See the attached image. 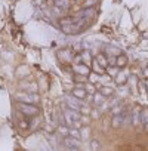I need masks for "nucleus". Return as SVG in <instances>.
Wrapping results in <instances>:
<instances>
[{"label": "nucleus", "instance_id": "f257e3e1", "mask_svg": "<svg viewBox=\"0 0 148 151\" xmlns=\"http://www.w3.org/2000/svg\"><path fill=\"white\" fill-rule=\"evenodd\" d=\"M93 15V11L91 9H86L85 12H82L79 17H74V18H65V19H61L59 25H61V30L65 33V34H79L82 33L88 24H89V19Z\"/></svg>", "mask_w": 148, "mask_h": 151}, {"label": "nucleus", "instance_id": "f03ea898", "mask_svg": "<svg viewBox=\"0 0 148 151\" xmlns=\"http://www.w3.org/2000/svg\"><path fill=\"white\" fill-rule=\"evenodd\" d=\"M18 108H19V111H21L22 114L30 116V117H34V116L39 114V108H37L36 105H33V104H28V102H21V104L18 105Z\"/></svg>", "mask_w": 148, "mask_h": 151}, {"label": "nucleus", "instance_id": "7ed1b4c3", "mask_svg": "<svg viewBox=\"0 0 148 151\" xmlns=\"http://www.w3.org/2000/svg\"><path fill=\"white\" fill-rule=\"evenodd\" d=\"M64 117H65V122H67V124H70V126H74V123H76L79 119H80V111H77V110H65V114H64Z\"/></svg>", "mask_w": 148, "mask_h": 151}, {"label": "nucleus", "instance_id": "20e7f679", "mask_svg": "<svg viewBox=\"0 0 148 151\" xmlns=\"http://www.w3.org/2000/svg\"><path fill=\"white\" fill-rule=\"evenodd\" d=\"M64 145H65L67 148H70V150H77V148H80V141H79L77 138H74V136L65 138V139H64Z\"/></svg>", "mask_w": 148, "mask_h": 151}, {"label": "nucleus", "instance_id": "39448f33", "mask_svg": "<svg viewBox=\"0 0 148 151\" xmlns=\"http://www.w3.org/2000/svg\"><path fill=\"white\" fill-rule=\"evenodd\" d=\"M126 123V113H121V114H114L113 120H111V124L113 127H120Z\"/></svg>", "mask_w": 148, "mask_h": 151}, {"label": "nucleus", "instance_id": "423d86ee", "mask_svg": "<svg viewBox=\"0 0 148 151\" xmlns=\"http://www.w3.org/2000/svg\"><path fill=\"white\" fill-rule=\"evenodd\" d=\"M74 71H76L77 74H80V76H83V77H86V76H89V73H91V67L86 65V64H82V65L74 67Z\"/></svg>", "mask_w": 148, "mask_h": 151}, {"label": "nucleus", "instance_id": "0eeeda50", "mask_svg": "<svg viewBox=\"0 0 148 151\" xmlns=\"http://www.w3.org/2000/svg\"><path fill=\"white\" fill-rule=\"evenodd\" d=\"M86 95H88V92H86L85 88H76V89H73V96L77 98V99H85Z\"/></svg>", "mask_w": 148, "mask_h": 151}, {"label": "nucleus", "instance_id": "6e6552de", "mask_svg": "<svg viewBox=\"0 0 148 151\" xmlns=\"http://www.w3.org/2000/svg\"><path fill=\"white\" fill-rule=\"evenodd\" d=\"M139 123H141V110L139 108H133V111H132V124L138 126Z\"/></svg>", "mask_w": 148, "mask_h": 151}, {"label": "nucleus", "instance_id": "1a4fd4ad", "mask_svg": "<svg viewBox=\"0 0 148 151\" xmlns=\"http://www.w3.org/2000/svg\"><path fill=\"white\" fill-rule=\"evenodd\" d=\"M18 99H21L22 102H28V104H33L34 101H37V96H31V95H27V93H19L18 95Z\"/></svg>", "mask_w": 148, "mask_h": 151}, {"label": "nucleus", "instance_id": "9d476101", "mask_svg": "<svg viewBox=\"0 0 148 151\" xmlns=\"http://www.w3.org/2000/svg\"><path fill=\"white\" fill-rule=\"evenodd\" d=\"M55 8L61 11H67L70 8V0H55Z\"/></svg>", "mask_w": 148, "mask_h": 151}, {"label": "nucleus", "instance_id": "9b49d317", "mask_svg": "<svg viewBox=\"0 0 148 151\" xmlns=\"http://www.w3.org/2000/svg\"><path fill=\"white\" fill-rule=\"evenodd\" d=\"M127 82V76L124 74V71H119L116 74V83L117 85H124Z\"/></svg>", "mask_w": 148, "mask_h": 151}, {"label": "nucleus", "instance_id": "f8f14e48", "mask_svg": "<svg viewBox=\"0 0 148 151\" xmlns=\"http://www.w3.org/2000/svg\"><path fill=\"white\" fill-rule=\"evenodd\" d=\"M67 104H68V107L70 108H73V110H77V111H80L82 108H80V104H79V99L76 98V99H73V98H68L67 99Z\"/></svg>", "mask_w": 148, "mask_h": 151}, {"label": "nucleus", "instance_id": "ddd939ff", "mask_svg": "<svg viewBox=\"0 0 148 151\" xmlns=\"http://www.w3.org/2000/svg\"><path fill=\"white\" fill-rule=\"evenodd\" d=\"M126 64H127V56H126V55H123V53L117 55V59H116V65H117L119 68H121V67H124Z\"/></svg>", "mask_w": 148, "mask_h": 151}, {"label": "nucleus", "instance_id": "4468645a", "mask_svg": "<svg viewBox=\"0 0 148 151\" xmlns=\"http://www.w3.org/2000/svg\"><path fill=\"white\" fill-rule=\"evenodd\" d=\"M80 58H82L83 64H86V65H89V67H91V64H92V56H91V53H89L88 50H85V52L80 55Z\"/></svg>", "mask_w": 148, "mask_h": 151}, {"label": "nucleus", "instance_id": "2eb2a0df", "mask_svg": "<svg viewBox=\"0 0 148 151\" xmlns=\"http://www.w3.org/2000/svg\"><path fill=\"white\" fill-rule=\"evenodd\" d=\"M99 92L107 98V96H111V95L114 93V89H113V88H110V86H104V88H101V91H99Z\"/></svg>", "mask_w": 148, "mask_h": 151}, {"label": "nucleus", "instance_id": "dca6fc26", "mask_svg": "<svg viewBox=\"0 0 148 151\" xmlns=\"http://www.w3.org/2000/svg\"><path fill=\"white\" fill-rule=\"evenodd\" d=\"M141 123L142 124H147L148 123V108H144L141 111Z\"/></svg>", "mask_w": 148, "mask_h": 151}, {"label": "nucleus", "instance_id": "f3484780", "mask_svg": "<svg viewBox=\"0 0 148 151\" xmlns=\"http://www.w3.org/2000/svg\"><path fill=\"white\" fill-rule=\"evenodd\" d=\"M105 52H107L108 55H111V56H113V53H114L116 56L121 53V52H120V49H116V47H111V46H107V47H105Z\"/></svg>", "mask_w": 148, "mask_h": 151}, {"label": "nucleus", "instance_id": "a211bd4d", "mask_svg": "<svg viewBox=\"0 0 148 151\" xmlns=\"http://www.w3.org/2000/svg\"><path fill=\"white\" fill-rule=\"evenodd\" d=\"M96 61H98V64H99V65H102L104 68L108 65V59H107L104 55H98V56H96Z\"/></svg>", "mask_w": 148, "mask_h": 151}, {"label": "nucleus", "instance_id": "6ab92c4d", "mask_svg": "<svg viewBox=\"0 0 148 151\" xmlns=\"http://www.w3.org/2000/svg\"><path fill=\"white\" fill-rule=\"evenodd\" d=\"M104 70H105V68H104L102 65H99V64H98V61L95 59V61H93V71H95L96 74H102V73H104Z\"/></svg>", "mask_w": 148, "mask_h": 151}, {"label": "nucleus", "instance_id": "aec40b11", "mask_svg": "<svg viewBox=\"0 0 148 151\" xmlns=\"http://www.w3.org/2000/svg\"><path fill=\"white\" fill-rule=\"evenodd\" d=\"M104 98H105V96L99 92V93H96V95H95L93 101H95V104H98V105H99V104H102V102H104Z\"/></svg>", "mask_w": 148, "mask_h": 151}, {"label": "nucleus", "instance_id": "412c9836", "mask_svg": "<svg viewBox=\"0 0 148 151\" xmlns=\"http://www.w3.org/2000/svg\"><path fill=\"white\" fill-rule=\"evenodd\" d=\"M70 135L74 136V138H77V139L80 138V132H79L77 129H71V130H70Z\"/></svg>", "mask_w": 148, "mask_h": 151}, {"label": "nucleus", "instance_id": "4be33fe9", "mask_svg": "<svg viewBox=\"0 0 148 151\" xmlns=\"http://www.w3.org/2000/svg\"><path fill=\"white\" fill-rule=\"evenodd\" d=\"M85 89H86V92H89V93H93V92H95L93 85H86V86H85Z\"/></svg>", "mask_w": 148, "mask_h": 151}, {"label": "nucleus", "instance_id": "5701e85b", "mask_svg": "<svg viewBox=\"0 0 148 151\" xmlns=\"http://www.w3.org/2000/svg\"><path fill=\"white\" fill-rule=\"evenodd\" d=\"M59 132L62 133V135H68L70 132H68V129L67 127H64V126H59Z\"/></svg>", "mask_w": 148, "mask_h": 151}, {"label": "nucleus", "instance_id": "b1692460", "mask_svg": "<svg viewBox=\"0 0 148 151\" xmlns=\"http://www.w3.org/2000/svg\"><path fill=\"white\" fill-rule=\"evenodd\" d=\"M121 110H123L121 107H117V108H114V110H113V114H120V111H121Z\"/></svg>", "mask_w": 148, "mask_h": 151}, {"label": "nucleus", "instance_id": "393cba45", "mask_svg": "<svg viewBox=\"0 0 148 151\" xmlns=\"http://www.w3.org/2000/svg\"><path fill=\"white\" fill-rule=\"evenodd\" d=\"M142 73H144V77H145V79H148V67H145Z\"/></svg>", "mask_w": 148, "mask_h": 151}, {"label": "nucleus", "instance_id": "a878e982", "mask_svg": "<svg viewBox=\"0 0 148 151\" xmlns=\"http://www.w3.org/2000/svg\"><path fill=\"white\" fill-rule=\"evenodd\" d=\"M91 80H92V82H96V76H95V74L91 76Z\"/></svg>", "mask_w": 148, "mask_h": 151}, {"label": "nucleus", "instance_id": "bb28decb", "mask_svg": "<svg viewBox=\"0 0 148 151\" xmlns=\"http://www.w3.org/2000/svg\"><path fill=\"white\" fill-rule=\"evenodd\" d=\"M92 147L93 148H98V142H92Z\"/></svg>", "mask_w": 148, "mask_h": 151}]
</instances>
